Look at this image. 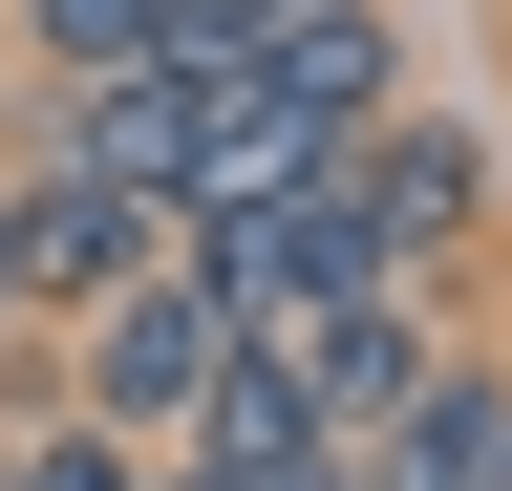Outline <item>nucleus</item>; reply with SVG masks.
Wrapping results in <instances>:
<instances>
[{"instance_id":"nucleus-1","label":"nucleus","mask_w":512,"mask_h":491,"mask_svg":"<svg viewBox=\"0 0 512 491\" xmlns=\"http://www.w3.org/2000/svg\"><path fill=\"white\" fill-rule=\"evenodd\" d=\"M86 427H128V449H192L235 385H256V299L214 278V257H171V278H128V299H86L64 321V363H43Z\"/></svg>"},{"instance_id":"nucleus-2","label":"nucleus","mask_w":512,"mask_h":491,"mask_svg":"<svg viewBox=\"0 0 512 491\" xmlns=\"http://www.w3.org/2000/svg\"><path fill=\"white\" fill-rule=\"evenodd\" d=\"M43 171H107V193H214V86L192 65H107V86H43V129H22Z\"/></svg>"},{"instance_id":"nucleus-3","label":"nucleus","mask_w":512,"mask_h":491,"mask_svg":"<svg viewBox=\"0 0 512 491\" xmlns=\"http://www.w3.org/2000/svg\"><path fill=\"white\" fill-rule=\"evenodd\" d=\"M363 193H384V257L406 278H470L491 257V129L470 107H406V129L363 150Z\"/></svg>"},{"instance_id":"nucleus-4","label":"nucleus","mask_w":512,"mask_h":491,"mask_svg":"<svg viewBox=\"0 0 512 491\" xmlns=\"http://www.w3.org/2000/svg\"><path fill=\"white\" fill-rule=\"evenodd\" d=\"M256 65H278L342 150H384V129H406V22H384V0H256Z\"/></svg>"},{"instance_id":"nucleus-5","label":"nucleus","mask_w":512,"mask_h":491,"mask_svg":"<svg viewBox=\"0 0 512 491\" xmlns=\"http://www.w3.org/2000/svg\"><path fill=\"white\" fill-rule=\"evenodd\" d=\"M363 491H512V342H448L406 385V427L363 449Z\"/></svg>"},{"instance_id":"nucleus-6","label":"nucleus","mask_w":512,"mask_h":491,"mask_svg":"<svg viewBox=\"0 0 512 491\" xmlns=\"http://www.w3.org/2000/svg\"><path fill=\"white\" fill-rule=\"evenodd\" d=\"M0 43L43 86H107V65H171V0H0Z\"/></svg>"},{"instance_id":"nucleus-7","label":"nucleus","mask_w":512,"mask_h":491,"mask_svg":"<svg viewBox=\"0 0 512 491\" xmlns=\"http://www.w3.org/2000/svg\"><path fill=\"white\" fill-rule=\"evenodd\" d=\"M22 427H43V385H0V491H22Z\"/></svg>"}]
</instances>
